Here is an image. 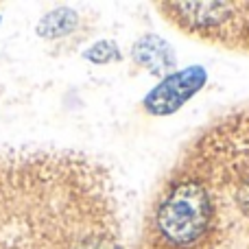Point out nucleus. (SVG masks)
<instances>
[{"instance_id":"nucleus-5","label":"nucleus","mask_w":249,"mask_h":249,"mask_svg":"<svg viewBox=\"0 0 249 249\" xmlns=\"http://www.w3.org/2000/svg\"><path fill=\"white\" fill-rule=\"evenodd\" d=\"M79 24V13L74 9L59 7L44 13L42 20L37 22V35L46 39H57L70 35Z\"/></svg>"},{"instance_id":"nucleus-6","label":"nucleus","mask_w":249,"mask_h":249,"mask_svg":"<svg viewBox=\"0 0 249 249\" xmlns=\"http://www.w3.org/2000/svg\"><path fill=\"white\" fill-rule=\"evenodd\" d=\"M83 57H86L88 61H92V64H99V66H105V64H112V61H121V51H118V46L114 42H96L94 46H90L86 53H83Z\"/></svg>"},{"instance_id":"nucleus-3","label":"nucleus","mask_w":249,"mask_h":249,"mask_svg":"<svg viewBox=\"0 0 249 249\" xmlns=\"http://www.w3.org/2000/svg\"><path fill=\"white\" fill-rule=\"evenodd\" d=\"M203 83H206V70L197 68V66L168 74L144 99V109L153 116H168V114L177 112L186 101H190L193 94H197L203 88Z\"/></svg>"},{"instance_id":"nucleus-4","label":"nucleus","mask_w":249,"mask_h":249,"mask_svg":"<svg viewBox=\"0 0 249 249\" xmlns=\"http://www.w3.org/2000/svg\"><path fill=\"white\" fill-rule=\"evenodd\" d=\"M131 57L138 66L149 70L151 74H168L175 68V51L158 35H144L133 44Z\"/></svg>"},{"instance_id":"nucleus-1","label":"nucleus","mask_w":249,"mask_h":249,"mask_svg":"<svg viewBox=\"0 0 249 249\" xmlns=\"http://www.w3.org/2000/svg\"><path fill=\"white\" fill-rule=\"evenodd\" d=\"M214 219L210 188L195 177H186L162 190L151 216V236L164 249H195L210 236Z\"/></svg>"},{"instance_id":"nucleus-2","label":"nucleus","mask_w":249,"mask_h":249,"mask_svg":"<svg viewBox=\"0 0 249 249\" xmlns=\"http://www.w3.org/2000/svg\"><path fill=\"white\" fill-rule=\"evenodd\" d=\"M164 16L184 29L186 33L206 39H225L247 31V11L234 2H166L162 4Z\"/></svg>"},{"instance_id":"nucleus-7","label":"nucleus","mask_w":249,"mask_h":249,"mask_svg":"<svg viewBox=\"0 0 249 249\" xmlns=\"http://www.w3.org/2000/svg\"><path fill=\"white\" fill-rule=\"evenodd\" d=\"M238 199H241V203L249 210V175L241 181V186H238Z\"/></svg>"}]
</instances>
